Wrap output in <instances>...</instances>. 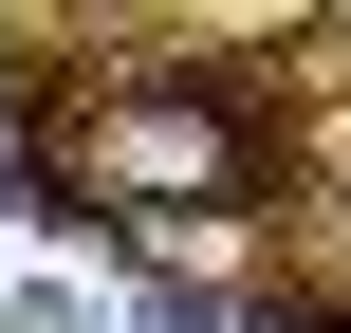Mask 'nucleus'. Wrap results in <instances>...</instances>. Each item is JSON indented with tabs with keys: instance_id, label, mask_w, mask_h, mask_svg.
I'll use <instances>...</instances> for the list:
<instances>
[{
	"instance_id": "f257e3e1",
	"label": "nucleus",
	"mask_w": 351,
	"mask_h": 333,
	"mask_svg": "<svg viewBox=\"0 0 351 333\" xmlns=\"http://www.w3.org/2000/svg\"><path fill=\"white\" fill-rule=\"evenodd\" d=\"M56 167H74L111 222H222V204L259 185V130H241V93L130 74V93H93V111L56 130Z\"/></svg>"
}]
</instances>
